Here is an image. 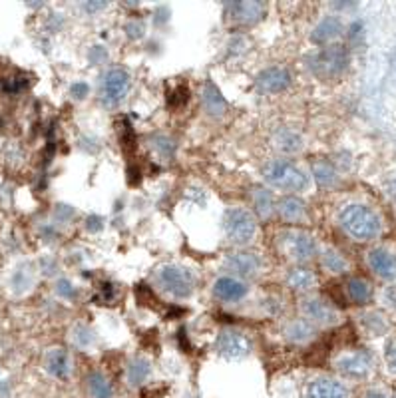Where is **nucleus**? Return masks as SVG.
<instances>
[{
    "label": "nucleus",
    "mask_w": 396,
    "mask_h": 398,
    "mask_svg": "<svg viewBox=\"0 0 396 398\" xmlns=\"http://www.w3.org/2000/svg\"><path fill=\"white\" fill-rule=\"evenodd\" d=\"M342 229L356 241H370L383 231V221L374 209L360 204L346 206L339 215Z\"/></svg>",
    "instance_id": "f257e3e1"
},
{
    "label": "nucleus",
    "mask_w": 396,
    "mask_h": 398,
    "mask_svg": "<svg viewBox=\"0 0 396 398\" xmlns=\"http://www.w3.org/2000/svg\"><path fill=\"white\" fill-rule=\"evenodd\" d=\"M341 32V20H339L337 16H327V18H323V20L314 26L313 34H311V40H313L314 44H328V42L335 40Z\"/></svg>",
    "instance_id": "6ab92c4d"
},
{
    "label": "nucleus",
    "mask_w": 396,
    "mask_h": 398,
    "mask_svg": "<svg viewBox=\"0 0 396 398\" xmlns=\"http://www.w3.org/2000/svg\"><path fill=\"white\" fill-rule=\"evenodd\" d=\"M56 293H58L60 297H64V299H74V297H76V289H74V285L70 283L68 279H60V281L56 283Z\"/></svg>",
    "instance_id": "2f4dec72"
},
{
    "label": "nucleus",
    "mask_w": 396,
    "mask_h": 398,
    "mask_svg": "<svg viewBox=\"0 0 396 398\" xmlns=\"http://www.w3.org/2000/svg\"><path fill=\"white\" fill-rule=\"evenodd\" d=\"M201 104H204L205 112L213 118H221L225 110H227V104L221 96V92L218 90V86L213 82H207L204 86V92H201Z\"/></svg>",
    "instance_id": "a211bd4d"
},
{
    "label": "nucleus",
    "mask_w": 396,
    "mask_h": 398,
    "mask_svg": "<svg viewBox=\"0 0 396 398\" xmlns=\"http://www.w3.org/2000/svg\"><path fill=\"white\" fill-rule=\"evenodd\" d=\"M213 293L221 301L237 303L241 301V299H245L247 293H249V287H247L243 281H239L235 277H221L213 285Z\"/></svg>",
    "instance_id": "4468645a"
},
{
    "label": "nucleus",
    "mask_w": 396,
    "mask_h": 398,
    "mask_svg": "<svg viewBox=\"0 0 396 398\" xmlns=\"http://www.w3.org/2000/svg\"><path fill=\"white\" fill-rule=\"evenodd\" d=\"M275 148L283 153H297L303 150V137L295 130H279L273 137Z\"/></svg>",
    "instance_id": "4be33fe9"
},
{
    "label": "nucleus",
    "mask_w": 396,
    "mask_h": 398,
    "mask_svg": "<svg viewBox=\"0 0 396 398\" xmlns=\"http://www.w3.org/2000/svg\"><path fill=\"white\" fill-rule=\"evenodd\" d=\"M74 215H76V211L68 206H58V209H56V217H60L62 221L70 220V217H74Z\"/></svg>",
    "instance_id": "a19ab883"
},
{
    "label": "nucleus",
    "mask_w": 396,
    "mask_h": 398,
    "mask_svg": "<svg viewBox=\"0 0 396 398\" xmlns=\"http://www.w3.org/2000/svg\"><path fill=\"white\" fill-rule=\"evenodd\" d=\"M317 283V277L313 271L305 269V267H295L287 273V285L295 291H309Z\"/></svg>",
    "instance_id": "393cba45"
},
{
    "label": "nucleus",
    "mask_w": 396,
    "mask_h": 398,
    "mask_svg": "<svg viewBox=\"0 0 396 398\" xmlns=\"http://www.w3.org/2000/svg\"><path fill=\"white\" fill-rule=\"evenodd\" d=\"M215 351L219 357L227 358V360H241L249 357L251 353V343L245 335L235 332V330H225L221 332L215 341Z\"/></svg>",
    "instance_id": "423d86ee"
},
{
    "label": "nucleus",
    "mask_w": 396,
    "mask_h": 398,
    "mask_svg": "<svg viewBox=\"0 0 396 398\" xmlns=\"http://www.w3.org/2000/svg\"><path fill=\"white\" fill-rule=\"evenodd\" d=\"M225 267L233 271V273L241 275V277H255L259 273L263 261L257 253H249V251H237L227 255L225 259Z\"/></svg>",
    "instance_id": "f8f14e48"
},
{
    "label": "nucleus",
    "mask_w": 396,
    "mask_h": 398,
    "mask_svg": "<svg viewBox=\"0 0 396 398\" xmlns=\"http://www.w3.org/2000/svg\"><path fill=\"white\" fill-rule=\"evenodd\" d=\"M158 283L172 297L188 299V297H192L193 289H195V277L190 269H185L181 265H164L158 271Z\"/></svg>",
    "instance_id": "20e7f679"
},
{
    "label": "nucleus",
    "mask_w": 396,
    "mask_h": 398,
    "mask_svg": "<svg viewBox=\"0 0 396 398\" xmlns=\"http://www.w3.org/2000/svg\"><path fill=\"white\" fill-rule=\"evenodd\" d=\"M130 92V74L123 68H112L102 80V100L108 106H118Z\"/></svg>",
    "instance_id": "39448f33"
},
{
    "label": "nucleus",
    "mask_w": 396,
    "mask_h": 398,
    "mask_svg": "<svg viewBox=\"0 0 396 398\" xmlns=\"http://www.w3.org/2000/svg\"><path fill=\"white\" fill-rule=\"evenodd\" d=\"M313 176L314 181H317L319 185H323V187H330V185L337 183V171H335V167L330 164H327V162H319V164H314Z\"/></svg>",
    "instance_id": "cd10ccee"
},
{
    "label": "nucleus",
    "mask_w": 396,
    "mask_h": 398,
    "mask_svg": "<svg viewBox=\"0 0 396 398\" xmlns=\"http://www.w3.org/2000/svg\"><path fill=\"white\" fill-rule=\"evenodd\" d=\"M283 243H285L287 255L295 261H309L317 253L314 237L305 234V231H287V234H283Z\"/></svg>",
    "instance_id": "0eeeda50"
},
{
    "label": "nucleus",
    "mask_w": 396,
    "mask_h": 398,
    "mask_svg": "<svg viewBox=\"0 0 396 398\" xmlns=\"http://www.w3.org/2000/svg\"><path fill=\"white\" fill-rule=\"evenodd\" d=\"M307 398H351V392L339 381L323 376L307 386Z\"/></svg>",
    "instance_id": "ddd939ff"
},
{
    "label": "nucleus",
    "mask_w": 396,
    "mask_h": 398,
    "mask_svg": "<svg viewBox=\"0 0 396 398\" xmlns=\"http://www.w3.org/2000/svg\"><path fill=\"white\" fill-rule=\"evenodd\" d=\"M395 398H396V395H395Z\"/></svg>",
    "instance_id": "c03bdc74"
},
{
    "label": "nucleus",
    "mask_w": 396,
    "mask_h": 398,
    "mask_svg": "<svg viewBox=\"0 0 396 398\" xmlns=\"http://www.w3.org/2000/svg\"><path fill=\"white\" fill-rule=\"evenodd\" d=\"M120 141H122L123 150H132L134 144H136V137H134V130L130 124H123L122 132H120Z\"/></svg>",
    "instance_id": "473e14b6"
},
{
    "label": "nucleus",
    "mask_w": 396,
    "mask_h": 398,
    "mask_svg": "<svg viewBox=\"0 0 396 398\" xmlns=\"http://www.w3.org/2000/svg\"><path fill=\"white\" fill-rule=\"evenodd\" d=\"M346 293H349V297H351L353 301L363 305V303H367L370 299L372 287H370L369 281L355 277V279H351V281L346 283Z\"/></svg>",
    "instance_id": "bb28decb"
},
{
    "label": "nucleus",
    "mask_w": 396,
    "mask_h": 398,
    "mask_svg": "<svg viewBox=\"0 0 396 398\" xmlns=\"http://www.w3.org/2000/svg\"><path fill=\"white\" fill-rule=\"evenodd\" d=\"M263 178L269 185L283 192H303L309 183L305 171L287 160H271L263 167Z\"/></svg>",
    "instance_id": "f03ea898"
},
{
    "label": "nucleus",
    "mask_w": 396,
    "mask_h": 398,
    "mask_svg": "<svg viewBox=\"0 0 396 398\" xmlns=\"http://www.w3.org/2000/svg\"><path fill=\"white\" fill-rule=\"evenodd\" d=\"M314 335V329L313 325L307 321V319H295V321H291L287 327H285V337H287V341L295 344H303L307 343V341H311Z\"/></svg>",
    "instance_id": "412c9836"
},
{
    "label": "nucleus",
    "mask_w": 396,
    "mask_h": 398,
    "mask_svg": "<svg viewBox=\"0 0 396 398\" xmlns=\"http://www.w3.org/2000/svg\"><path fill=\"white\" fill-rule=\"evenodd\" d=\"M108 6V2H84V10L88 14H96L104 10Z\"/></svg>",
    "instance_id": "ea45409f"
},
{
    "label": "nucleus",
    "mask_w": 396,
    "mask_h": 398,
    "mask_svg": "<svg viewBox=\"0 0 396 398\" xmlns=\"http://www.w3.org/2000/svg\"><path fill=\"white\" fill-rule=\"evenodd\" d=\"M229 14L233 20L241 24H255L265 16V4L255 2V0H245V2H233L229 4Z\"/></svg>",
    "instance_id": "dca6fc26"
},
{
    "label": "nucleus",
    "mask_w": 396,
    "mask_h": 398,
    "mask_svg": "<svg viewBox=\"0 0 396 398\" xmlns=\"http://www.w3.org/2000/svg\"><path fill=\"white\" fill-rule=\"evenodd\" d=\"M369 265H370V269L379 275V277L388 279V281L396 279V255L395 253H390V251H386V249H383V247L372 249V251L369 253Z\"/></svg>",
    "instance_id": "f3484780"
},
{
    "label": "nucleus",
    "mask_w": 396,
    "mask_h": 398,
    "mask_svg": "<svg viewBox=\"0 0 396 398\" xmlns=\"http://www.w3.org/2000/svg\"><path fill=\"white\" fill-rule=\"evenodd\" d=\"M183 102H188V88L179 86L178 90L174 92V96L169 98V104H172V106H179V104H183Z\"/></svg>",
    "instance_id": "4c0bfd02"
},
{
    "label": "nucleus",
    "mask_w": 396,
    "mask_h": 398,
    "mask_svg": "<svg viewBox=\"0 0 396 398\" xmlns=\"http://www.w3.org/2000/svg\"><path fill=\"white\" fill-rule=\"evenodd\" d=\"M337 369L341 374L349 376V378H365L372 369V358L367 353L358 351V353H349L342 355L337 360Z\"/></svg>",
    "instance_id": "1a4fd4ad"
},
{
    "label": "nucleus",
    "mask_w": 396,
    "mask_h": 398,
    "mask_svg": "<svg viewBox=\"0 0 396 398\" xmlns=\"http://www.w3.org/2000/svg\"><path fill=\"white\" fill-rule=\"evenodd\" d=\"M86 227H88V231H100V229H102V217H100V215H92V217H88V221H86Z\"/></svg>",
    "instance_id": "79ce46f5"
},
{
    "label": "nucleus",
    "mask_w": 396,
    "mask_h": 398,
    "mask_svg": "<svg viewBox=\"0 0 396 398\" xmlns=\"http://www.w3.org/2000/svg\"><path fill=\"white\" fill-rule=\"evenodd\" d=\"M223 231L227 235V239L235 245H247L257 235L255 215L247 209H241V207L227 209L223 215Z\"/></svg>",
    "instance_id": "7ed1b4c3"
},
{
    "label": "nucleus",
    "mask_w": 396,
    "mask_h": 398,
    "mask_svg": "<svg viewBox=\"0 0 396 398\" xmlns=\"http://www.w3.org/2000/svg\"><path fill=\"white\" fill-rule=\"evenodd\" d=\"M86 383L92 398H114V386L102 372H92Z\"/></svg>",
    "instance_id": "b1692460"
},
{
    "label": "nucleus",
    "mask_w": 396,
    "mask_h": 398,
    "mask_svg": "<svg viewBox=\"0 0 396 398\" xmlns=\"http://www.w3.org/2000/svg\"><path fill=\"white\" fill-rule=\"evenodd\" d=\"M125 32H128V36L130 38H142L144 36V32H146V28H144V22L142 20H130L128 24H125Z\"/></svg>",
    "instance_id": "72a5a7b5"
},
{
    "label": "nucleus",
    "mask_w": 396,
    "mask_h": 398,
    "mask_svg": "<svg viewBox=\"0 0 396 398\" xmlns=\"http://www.w3.org/2000/svg\"><path fill=\"white\" fill-rule=\"evenodd\" d=\"M253 206L257 209L259 217L267 220L273 213V197L267 190H253Z\"/></svg>",
    "instance_id": "c756f323"
},
{
    "label": "nucleus",
    "mask_w": 396,
    "mask_h": 398,
    "mask_svg": "<svg viewBox=\"0 0 396 398\" xmlns=\"http://www.w3.org/2000/svg\"><path fill=\"white\" fill-rule=\"evenodd\" d=\"M106 58H108V52H106V50H104L102 46H94V48H92V50L88 52V60H90V62H92L94 66H98V64H102V62H104Z\"/></svg>",
    "instance_id": "e433bc0d"
},
{
    "label": "nucleus",
    "mask_w": 396,
    "mask_h": 398,
    "mask_svg": "<svg viewBox=\"0 0 396 398\" xmlns=\"http://www.w3.org/2000/svg\"><path fill=\"white\" fill-rule=\"evenodd\" d=\"M70 341H72V344L76 349L88 351V349H92L96 344V335H94V330L90 329V327H86V325H76L74 329L70 330Z\"/></svg>",
    "instance_id": "a878e982"
},
{
    "label": "nucleus",
    "mask_w": 396,
    "mask_h": 398,
    "mask_svg": "<svg viewBox=\"0 0 396 398\" xmlns=\"http://www.w3.org/2000/svg\"><path fill=\"white\" fill-rule=\"evenodd\" d=\"M44 369L58 381H66L72 372V358L64 349H52L44 357Z\"/></svg>",
    "instance_id": "2eb2a0df"
},
{
    "label": "nucleus",
    "mask_w": 396,
    "mask_h": 398,
    "mask_svg": "<svg viewBox=\"0 0 396 398\" xmlns=\"http://www.w3.org/2000/svg\"><path fill=\"white\" fill-rule=\"evenodd\" d=\"M349 56L342 46H328L321 54L314 58V72L321 76H337L346 68Z\"/></svg>",
    "instance_id": "6e6552de"
},
{
    "label": "nucleus",
    "mask_w": 396,
    "mask_h": 398,
    "mask_svg": "<svg viewBox=\"0 0 396 398\" xmlns=\"http://www.w3.org/2000/svg\"><path fill=\"white\" fill-rule=\"evenodd\" d=\"M323 265L327 267L330 273H342L346 269V259L342 257L341 253L328 249V251H325V255H323Z\"/></svg>",
    "instance_id": "7c9ffc66"
},
{
    "label": "nucleus",
    "mask_w": 396,
    "mask_h": 398,
    "mask_svg": "<svg viewBox=\"0 0 396 398\" xmlns=\"http://www.w3.org/2000/svg\"><path fill=\"white\" fill-rule=\"evenodd\" d=\"M150 144H151V150H155V153H158L160 158H164V160L174 158L176 148H178L176 141H174L169 136H164V134H158V136L151 137Z\"/></svg>",
    "instance_id": "c85d7f7f"
},
{
    "label": "nucleus",
    "mask_w": 396,
    "mask_h": 398,
    "mask_svg": "<svg viewBox=\"0 0 396 398\" xmlns=\"http://www.w3.org/2000/svg\"><path fill=\"white\" fill-rule=\"evenodd\" d=\"M14 287L18 289V291H24V289H28L30 285H32V273L28 271V273H24V271H18V273L14 275Z\"/></svg>",
    "instance_id": "f704fd0d"
},
{
    "label": "nucleus",
    "mask_w": 396,
    "mask_h": 398,
    "mask_svg": "<svg viewBox=\"0 0 396 398\" xmlns=\"http://www.w3.org/2000/svg\"><path fill=\"white\" fill-rule=\"evenodd\" d=\"M386 365H388V369L396 374V343L390 344L388 351H386Z\"/></svg>",
    "instance_id": "58836bf2"
},
{
    "label": "nucleus",
    "mask_w": 396,
    "mask_h": 398,
    "mask_svg": "<svg viewBox=\"0 0 396 398\" xmlns=\"http://www.w3.org/2000/svg\"><path fill=\"white\" fill-rule=\"evenodd\" d=\"M367 398H384L383 395H376V392H372V395H369V397Z\"/></svg>",
    "instance_id": "37998d69"
},
{
    "label": "nucleus",
    "mask_w": 396,
    "mask_h": 398,
    "mask_svg": "<svg viewBox=\"0 0 396 398\" xmlns=\"http://www.w3.org/2000/svg\"><path fill=\"white\" fill-rule=\"evenodd\" d=\"M291 84V74L283 66H271L259 72L257 76V86L267 94H281L285 92Z\"/></svg>",
    "instance_id": "9d476101"
},
{
    "label": "nucleus",
    "mask_w": 396,
    "mask_h": 398,
    "mask_svg": "<svg viewBox=\"0 0 396 398\" xmlns=\"http://www.w3.org/2000/svg\"><path fill=\"white\" fill-rule=\"evenodd\" d=\"M300 311L305 319L313 325H335L339 321L337 311L328 305V303L321 301V299H305L300 305Z\"/></svg>",
    "instance_id": "9b49d317"
},
{
    "label": "nucleus",
    "mask_w": 396,
    "mask_h": 398,
    "mask_svg": "<svg viewBox=\"0 0 396 398\" xmlns=\"http://www.w3.org/2000/svg\"><path fill=\"white\" fill-rule=\"evenodd\" d=\"M151 376V362L144 357H134L128 362V371H125V381L132 388L142 386Z\"/></svg>",
    "instance_id": "aec40b11"
},
{
    "label": "nucleus",
    "mask_w": 396,
    "mask_h": 398,
    "mask_svg": "<svg viewBox=\"0 0 396 398\" xmlns=\"http://www.w3.org/2000/svg\"><path fill=\"white\" fill-rule=\"evenodd\" d=\"M70 94L74 100H84V98L90 94V86L86 82H74L70 88Z\"/></svg>",
    "instance_id": "c9c22d12"
},
{
    "label": "nucleus",
    "mask_w": 396,
    "mask_h": 398,
    "mask_svg": "<svg viewBox=\"0 0 396 398\" xmlns=\"http://www.w3.org/2000/svg\"><path fill=\"white\" fill-rule=\"evenodd\" d=\"M277 209H279L281 217L287 221H303L305 220V213H307L303 199H299V197H293V195L283 197V199L279 201Z\"/></svg>",
    "instance_id": "5701e85b"
}]
</instances>
